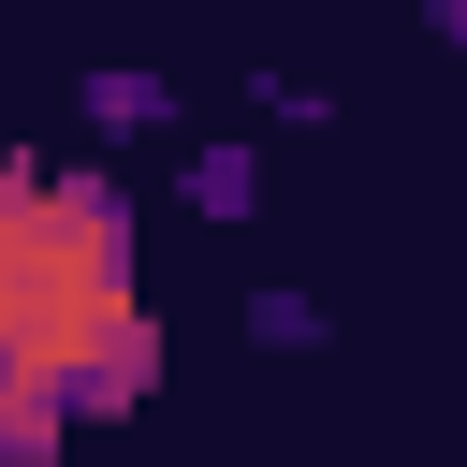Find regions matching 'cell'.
Instances as JSON below:
<instances>
[{"instance_id": "cell-1", "label": "cell", "mask_w": 467, "mask_h": 467, "mask_svg": "<svg viewBox=\"0 0 467 467\" xmlns=\"http://www.w3.org/2000/svg\"><path fill=\"white\" fill-rule=\"evenodd\" d=\"M0 350L73 409L146 394V306H131V219L88 175H0Z\"/></svg>"}]
</instances>
